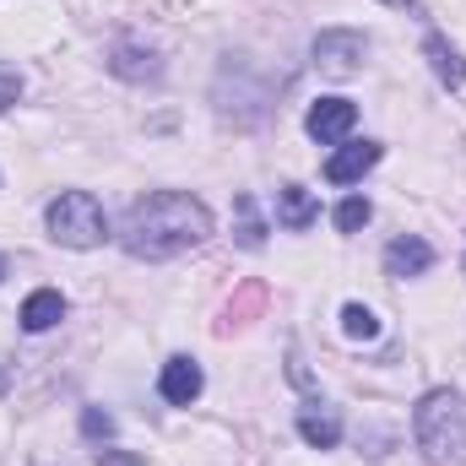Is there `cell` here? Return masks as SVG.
<instances>
[{"mask_svg":"<svg viewBox=\"0 0 466 466\" xmlns=\"http://www.w3.org/2000/svg\"><path fill=\"white\" fill-rule=\"evenodd\" d=\"M115 55H119V60H115L119 76H157V66H136V60H141V49H136V44H119Z\"/></svg>","mask_w":466,"mask_h":466,"instance_id":"obj_17","label":"cell"},{"mask_svg":"<svg viewBox=\"0 0 466 466\" xmlns=\"http://www.w3.org/2000/svg\"><path fill=\"white\" fill-rule=\"evenodd\" d=\"M412 434L429 466H466V401L456 390H429L412 412Z\"/></svg>","mask_w":466,"mask_h":466,"instance_id":"obj_2","label":"cell"},{"mask_svg":"<svg viewBox=\"0 0 466 466\" xmlns=\"http://www.w3.org/2000/svg\"><path fill=\"white\" fill-rule=\"evenodd\" d=\"M82 434H87V440H109V434H115V418L98 412V407H87V412H82Z\"/></svg>","mask_w":466,"mask_h":466,"instance_id":"obj_18","label":"cell"},{"mask_svg":"<svg viewBox=\"0 0 466 466\" xmlns=\"http://www.w3.org/2000/svg\"><path fill=\"white\" fill-rule=\"evenodd\" d=\"M201 363L196 358H168L163 363V374H157V390H163V401H174V407H190L196 396H201Z\"/></svg>","mask_w":466,"mask_h":466,"instance_id":"obj_6","label":"cell"},{"mask_svg":"<svg viewBox=\"0 0 466 466\" xmlns=\"http://www.w3.org/2000/svg\"><path fill=\"white\" fill-rule=\"evenodd\" d=\"M16 98H22V76H16L11 66H0V115H5Z\"/></svg>","mask_w":466,"mask_h":466,"instance_id":"obj_19","label":"cell"},{"mask_svg":"<svg viewBox=\"0 0 466 466\" xmlns=\"http://www.w3.org/2000/svg\"><path fill=\"white\" fill-rule=\"evenodd\" d=\"M352 125H358V104H352V98H320V104L309 109V119H304V130H309L320 147L342 141Z\"/></svg>","mask_w":466,"mask_h":466,"instance_id":"obj_5","label":"cell"},{"mask_svg":"<svg viewBox=\"0 0 466 466\" xmlns=\"http://www.w3.org/2000/svg\"><path fill=\"white\" fill-rule=\"evenodd\" d=\"M238 218H244V223H238V244H244V249H260V244H266V228H260L249 196H238Z\"/></svg>","mask_w":466,"mask_h":466,"instance_id":"obj_15","label":"cell"},{"mask_svg":"<svg viewBox=\"0 0 466 466\" xmlns=\"http://www.w3.org/2000/svg\"><path fill=\"white\" fill-rule=\"evenodd\" d=\"M423 55L434 60V76H440L445 87H461V82H466V60L456 55V49H451V44H445V38H440V33H429Z\"/></svg>","mask_w":466,"mask_h":466,"instance_id":"obj_12","label":"cell"},{"mask_svg":"<svg viewBox=\"0 0 466 466\" xmlns=\"http://www.w3.org/2000/svg\"><path fill=\"white\" fill-rule=\"evenodd\" d=\"M60 320H66V299H60L55 288L27 293V304H22V331H49V326H60Z\"/></svg>","mask_w":466,"mask_h":466,"instance_id":"obj_10","label":"cell"},{"mask_svg":"<svg viewBox=\"0 0 466 466\" xmlns=\"http://www.w3.org/2000/svg\"><path fill=\"white\" fill-rule=\"evenodd\" d=\"M98 466H147V461L130 456V451H98Z\"/></svg>","mask_w":466,"mask_h":466,"instance_id":"obj_20","label":"cell"},{"mask_svg":"<svg viewBox=\"0 0 466 466\" xmlns=\"http://www.w3.org/2000/svg\"><path fill=\"white\" fill-rule=\"evenodd\" d=\"M369 218H374V207H369L363 196H348V201L337 207V228H342V233H358Z\"/></svg>","mask_w":466,"mask_h":466,"instance_id":"obj_16","label":"cell"},{"mask_svg":"<svg viewBox=\"0 0 466 466\" xmlns=\"http://www.w3.org/2000/svg\"><path fill=\"white\" fill-rule=\"evenodd\" d=\"M390 5H412V0H390Z\"/></svg>","mask_w":466,"mask_h":466,"instance_id":"obj_21","label":"cell"},{"mask_svg":"<svg viewBox=\"0 0 466 466\" xmlns=\"http://www.w3.org/2000/svg\"><path fill=\"white\" fill-rule=\"evenodd\" d=\"M299 434H304L315 451H337V445H342V418L326 412V407H320V412L304 407V412H299Z\"/></svg>","mask_w":466,"mask_h":466,"instance_id":"obj_11","label":"cell"},{"mask_svg":"<svg viewBox=\"0 0 466 466\" xmlns=\"http://www.w3.org/2000/svg\"><path fill=\"white\" fill-rule=\"evenodd\" d=\"M434 266V249L423 244V238H396L390 249H385V271L390 277H423Z\"/></svg>","mask_w":466,"mask_h":466,"instance_id":"obj_9","label":"cell"},{"mask_svg":"<svg viewBox=\"0 0 466 466\" xmlns=\"http://www.w3.org/2000/svg\"><path fill=\"white\" fill-rule=\"evenodd\" d=\"M374 163H380V141H352V147H342V152L326 157V179H331V185H352V179H363Z\"/></svg>","mask_w":466,"mask_h":466,"instance_id":"obj_7","label":"cell"},{"mask_svg":"<svg viewBox=\"0 0 466 466\" xmlns=\"http://www.w3.org/2000/svg\"><path fill=\"white\" fill-rule=\"evenodd\" d=\"M212 233V212L185 190H152L119 223V244L136 260H174Z\"/></svg>","mask_w":466,"mask_h":466,"instance_id":"obj_1","label":"cell"},{"mask_svg":"<svg viewBox=\"0 0 466 466\" xmlns=\"http://www.w3.org/2000/svg\"><path fill=\"white\" fill-rule=\"evenodd\" d=\"M0 277H5V260H0Z\"/></svg>","mask_w":466,"mask_h":466,"instance_id":"obj_22","label":"cell"},{"mask_svg":"<svg viewBox=\"0 0 466 466\" xmlns=\"http://www.w3.org/2000/svg\"><path fill=\"white\" fill-rule=\"evenodd\" d=\"M315 218H320V201H315L304 185H282V190H277V223L288 233H304Z\"/></svg>","mask_w":466,"mask_h":466,"instance_id":"obj_8","label":"cell"},{"mask_svg":"<svg viewBox=\"0 0 466 466\" xmlns=\"http://www.w3.org/2000/svg\"><path fill=\"white\" fill-rule=\"evenodd\" d=\"M44 223H49V238L66 244V249H93V244L109 238V218H104V207H98L87 190L55 196L49 212H44Z\"/></svg>","mask_w":466,"mask_h":466,"instance_id":"obj_3","label":"cell"},{"mask_svg":"<svg viewBox=\"0 0 466 466\" xmlns=\"http://www.w3.org/2000/svg\"><path fill=\"white\" fill-rule=\"evenodd\" d=\"M363 55H369V38L352 33V27H331V33L315 38V66H320L326 76H352Z\"/></svg>","mask_w":466,"mask_h":466,"instance_id":"obj_4","label":"cell"},{"mask_svg":"<svg viewBox=\"0 0 466 466\" xmlns=\"http://www.w3.org/2000/svg\"><path fill=\"white\" fill-rule=\"evenodd\" d=\"M342 331H348L352 342H374V337H380V320H374V309L348 304V309H342Z\"/></svg>","mask_w":466,"mask_h":466,"instance_id":"obj_13","label":"cell"},{"mask_svg":"<svg viewBox=\"0 0 466 466\" xmlns=\"http://www.w3.org/2000/svg\"><path fill=\"white\" fill-rule=\"evenodd\" d=\"M260 304H266V288H260V282H249V288H244V293L228 304V315H223V331H228V326H244V320H249Z\"/></svg>","mask_w":466,"mask_h":466,"instance_id":"obj_14","label":"cell"}]
</instances>
